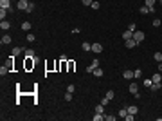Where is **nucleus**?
Instances as JSON below:
<instances>
[{
  "label": "nucleus",
  "mask_w": 162,
  "mask_h": 121,
  "mask_svg": "<svg viewBox=\"0 0 162 121\" xmlns=\"http://www.w3.org/2000/svg\"><path fill=\"white\" fill-rule=\"evenodd\" d=\"M27 5H29V0H18L16 9H18V11H27Z\"/></svg>",
  "instance_id": "f257e3e1"
},
{
  "label": "nucleus",
  "mask_w": 162,
  "mask_h": 121,
  "mask_svg": "<svg viewBox=\"0 0 162 121\" xmlns=\"http://www.w3.org/2000/svg\"><path fill=\"white\" fill-rule=\"evenodd\" d=\"M124 45H126L128 49H133V47H137V45H139V42L135 40V38H130V40H124Z\"/></svg>",
  "instance_id": "f03ea898"
},
{
  "label": "nucleus",
  "mask_w": 162,
  "mask_h": 121,
  "mask_svg": "<svg viewBox=\"0 0 162 121\" xmlns=\"http://www.w3.org/2000/svg\"><path fill=\"white\" fill-rule=\"evenodd\" d=\"M0 7H2V9H7V11H13L11 0H0Z\"/></svg>",
  "instance_id": "7ed1b4c3"
},
{
  "label": "nucleus",
  "mask_w": 162,
  "mask_h": 121,
  "mask_svg": "<svg viewBox=\"0 0 162 121\" xmlns=\"http://www.w3.org/2000/svg\"><path fill=\"white\" fill-rule=\"evenodd\" d=\"M128 90H130V94H133V96H135V94L139 92V85H137L135 81H133V83H130V87H128Z\"/></svg>",
  "instance_id": "20e7f679"
},
{
  "label": "nucleus",
  "mask_w": 162,
  "mask_h": 121,
  "mask_svg": "<svg viewBox=\"0 0 162 121\" xmlns=\"http://www.w3.org/2000/svg\"><path fill=\"white\" fill-rule=\"evenodd\" d=\"M133 38L141 43V42L144 40V33H142V31H135V33H133Z\"/></svg>",
  "instance_id": "39448f33"
},
{
  "label": "nucleus",
  "mask_w": 162,
  "mask_h": 121,
  "mask_svg": "<svg viewBox=\"0 0 162 121\" xmlns=\"http://www.w3.org/2000/svg\"><path fill=\"white\" fill-rule=\"evenodd\" d=\"M101 51H103V45L101 43H92V52H97L99 54Z\"/></svg>",
  "instance_id": "423d86ee"
},
{
  "label": "nucleus",
  "mask_w": 162,
  "mask_h": 121,
  "mask_svg": "<svg viewBox=\"0 0 162 121\" xmlns=\"http://www.w3.org/2000/svg\"><path fill=\"white\" fill-rule=\"evenodd\" d=\"M22 52H24V49H20V47H14V49L11 51V56H14V58H16V56H20Z\"/></svg>",
  "instance_id": "0eeeda50"
},
{
  "label": "nucleus",
  "mask_w": 162,
  "mask_h": 121,
  "mask_svg": "<svg viewBox=\"0 0 162 121\" xmlns=\"http://www.w3.org/2000/svg\"><path fill=\"white\" fill-rule=\"evenodd\" d=\"M122 76H124V80H133V78H135V76H133V71H124Z\"/></svg>",
  "instance_id": "6e6552de"
},
{
  "label": "nucleus",
  "mask_w": 162,
  "mask_h": 121,
  "mask_svg": "<svg viewBox=\"0 0 162 121\" xmlns=\"http://www.w3.org/2000/svg\"><path fill=\"white\" fill-rule=\"evenodd\" d=\"M130 38H133V33H131V31H128V29H126V31H124V33H122V40H130Z\"/></svg>",
  "instance_id": "1a4fd4ad"
},
{
  "label": "nucleus",
  "mask_w": 162,
  "mask_h": 121,
  "mask_svg": "<svg viewBox=\"0 0 162 121\" xmlns=\"http://www.w3.org/2000/svg\"><path fill=\"white\" fill-rule=\"evenodd\" d=\"M81 49L88 52V51H92V43H88V42H83V43H81Z\"/></svg>",
  "instance_id": "9d476101"
},
{
  "label": "nucleus",
  "mask_w": 162,
  "mask_h": 121,
  "mask_svg": "<svg viewBox=\"0 0 162 121\" xmlns=\"http://www.w3.org/2000/svg\"><path fill=\"white\" fill-rule=\"evenodd\" d=\"M126 109H128V114H133V116L139 112V109H137L135 105H130V107H126Z\"/></svg>",
  "instance_id": "9b49d317"
},
{
  "label": "nucleus",
  "mask_w": 162,
  "mask_h": 121,
  "mask_svg": "<svg viewBox=\"0 0 162 121\" xmlns=\"http://www.w3.org/2000/svg\"><path fill=\"white\" fill-rule=\"evenodd\" d=\"M11 40H13V38H11L9 35H4V36H2V43H4V45H9Z\"/></svg>",
  "instance_id": "f8f14e48"
},
{
  "label": "nucleus",
  "mask_w": 162,
  "mask_h": 121,
  "mask_svg": "<svg viewBox=\"0 0 162 121\" xmlns=\"http://www.w3.org/2000/svg\"><path fill=\"white\" fill-rule=\"evenodd\" d=\"M151 80H153V83H160V80H162L160 72H155V74H153V76H151Z\"/></svg>",
  "instance_id": "ddd939ff"
},
{
  "label": "nucleus",
  "mask_w": 162,
  "mask_h": 121,
  "mask_svg": "<svg viewBox=\"0 0 162 121\" xmlns=\"http://www.w3.org/2000/svg\"><path fill=\"white\" fill-rule=\"evenodd\" d=\"M9 27H11V24H9L7 20H2V22H0V29L5 31V29H9Z\"/></svg>",
  "instance_id": "4468645a"
},
{
  "label": "nucleus",
  "mask_w": 162,
  "mask_h": 121,
  "mask_svg": "<svg viewBox=\"0 0 162 121\" xmlns=\"http://www.w3.org/2000/svg\"><path fill=\"white\" fill-rule=\"evenodd\" d=\"M24 54H25V58H34V51L33 49H25Z\"/></svg>",
  "instance_id": "2eb2a0df"
},
{
  "label": "nucleus",
  "mask_w": 162,
  "mask_h": 121,
  "mask_svg": "<svg viewBox=\"0 0 162 121\" xmlns=\"http://www.w3.org/2000/svg\"><path fill=\"white\" fill-rule=\"evenodd\" d=\"M92 74H94V76H97V78H101V76H103V69H101V67H95Z\"/></svg>",
  "instance_id": "dca6fc26"
},
{
  "label": "nucleus",
  "mask_w": 162,
  "mask_h": 121,
  "mask_svg": "<svg viewBox=\"0 0 162 121\" xmlns=\"http://www.w3.org/2000/svg\"><path fill=\"white\" fill-rule=\"evenodd\" d=\"M31 27H33V25H31V22H24V24H22V29H24V31H27V33L31 31Z\"/></svg>",
  "instance_id": "f3484780"
},
{
  "label": "nucleus",
  "mask_w": 162,
  "mask_h": 121,
  "mask_svg": "<svg viewBox=\"0 0 162 121\" xmlns=\"http://www.w3.org/2000/svg\"><path fill=\"white\" fill-rule=\"evenodd\" d=\"M105 96H106V98H108V99L112 101V99L115 98V92H114V90H106V94H105Z\"/></svg>",
  "instance_id": "a211bd4d"
},
{
  "label": "nucleus",
  "mask_w": 162,
  "mask_h": 121,
  "mask_svg": "<svg viewBox=\"0 0 162 121\" xmlns=\"http://www.w3.org/2000/svg\"><path fill=\"white\" fill-rule=\"evenodd\" d=\"M95 112H99V114H105V105H103V103H99V105L95 107Z\"/></svg>",
  "instance_id": "6ab92c4d"
},
{
  "label": "nucleus",
  "mask_w": 162,
  "mask_h": 121,
  "mask_svg": "<svg viewBox=\"0 0 162 121\" xmlns=\"http://www.w3.org/2000/svg\"><path fill=\"white\" fill-rule=\"evenodd\" d=\"M105 119V114H99V112H95V116H94V121H103Z\"/></svg>",
  "instance_id": "aec40b11"
},
{
  "label": "nucleus",
  "mask_w": 162,
  "mask_h": 121,
  "mask_svg": "<svg viewBox=\"0 0 162 121\" xmlns=\"http://www.w3.org/2000/svg\"><path fill=\"white\" fill-rule=\"evenodd\" d=\"M7 72H9V67H7V65H2V67H0V74L4 76V74H7Z\"/></svg>",
  "instance_id": "412c9836"
},
{
  "label": "nucleus",
  "mask_w": 162,
  "mask_h": 121,
  "mask_svg": "<svg viewBox=\"0 0 162 121\" xmlns=\"http://www.w3.org/2000/svg\"><path fill=\"white\" fill-rule=\"evenodd\" d=\"M142 83H144V87H151V85H153V80H151V78H146Z\"/></svg>",
  "instance_id": "4be33fe9"
},
{
  "label": "nucleus",
  "mask_w": 162,
  "mask_h": 121,
  "mask_svg": "<svg viewBox=\"0 0 162 121\" xmlns=\"http://www.w3.org/2000/svg\"><path fill=\"white\" fill-rule=\"evenodd\" d=\"M126 114H128V109H126V107L119 110V118H126Z\"/></svg>",
  "instance_id": "5701e85b"
},
{
  "label": "nucleus",
  "mask_w": 162,
  "mask_h": 121,
  "mask_svg": "<svg viewBox=\"0 0 162 121\" xmlns=\"http://www.w3.org/2000/svg\"><path fill=\"white\" fill-rule=\"evenodd\" d=\"M153 58H155V60L160 63V62H162V52H155V54H153Z\"/></svg>",
  "instance_id": "b1692460"
},
{
  "label": "nucleus",
  "mask_w": 162,
  "mask_h": 121,
  "mask_svg": "<svg viewBox=\"0 0 162 121\" xmlns=\"http://www.w3.org/2000/svg\"><path fill=\"white\" fill-rule=\"evenodd\" d=\"M90 67L92 69H95V67H99V60L95 58V60H92V63H90Z\"/></svg>",
  "instance_id": "393cba45"
},
{
  "label": "nucleus",
  "mask_w": 162,
  "mask_h": 121,
  "mask_svg": "<svg viewBox=\"0 0 162 121\" xmlns=\"http://www.w3.org/2000/svg\"><path fill=\"white\" fill-rule=\"evenodd\" d=\"M133 76H135V78H141V76H142V71H141V69H135V71H133Z\"/></svg>",
  "instance_id": "a878e982"
},
{
  "label": "nucleus",
  "mask_w": 162,
  "mask_h": 121,
  "mask_svg": "<svg viewBox=\"0 0 162 121\" xmlns=\"http://www.w3.org/2000/svg\"><path fill=\"white\" fill-rule=\"evenodd\" d=\"M160 25H162V20L155 18V20H153V27H160Z\"/></svg>",
  "instance_id": "bb28decb"
},
{
  "label": "nucleus",
  "mask_w": 162,
  "mask_h": 121,
  "mask_svg": "<svg viewBox=\"0 0 162 121\" xmlns=\"http://www.w3.org/2000/svg\"><path fill=\"white\" fill-rule=\"evenodd\" d=\"M33 9H34V4H33V2H29V5H27V11H25V13H33Z\"/></svg>",
  "instance_id": "cd10ccee"
},
{
  "label": "nucleus",
  "mask_w": 162,
  "mask_h": 121,
  "mask_svg": "<svg viewBox=\"0 0 162 121\" xmlns=\"http://www.w3.org/2000/svg\"><path fill=\"white\" fill-rule=\"evenodd\" d=\"M141 13H142V15H148V13H150L148 5H142V7H141Z\"/></svg>",
  "instance_id": "c85d7f7f"
},
{
  "label": "nucleus",
  "mask_w": 162,
  "mask_h": 121,
  "mask_svg": "<svg viewBox=\"0 0 162 121\" xmlns=\"http://www.w3.org/2000/svg\"><path fill=\"white\" fill-rule=\"evenodd\" d=\"M5 15H7V9H2V7H0V18H2V20L5 18Z\"/></svg>",
  "instance_id": "c756f323"
},
{
  "label": "nucleus",
  "mask_w": 162,
  "mask_h": 121,
  "mask_svg": "<svg viewBox=\"0 0 162 121\" xmlns=\"http://www.w3.org/2000/svg\"><path fill=\"white\" fill-rule=\"evenodd\" d=\"M128 31L135 33V31H137V25H135V24H130V25H128Z\"/></svg>",
  "instance_id": "7c9ffc66"
},
{
  "label": "nucleus",
  "mask_w": 162,
  "mask_h": 121,
  "mask_svg": "<svg viewBox=\"0 0 162 121\" xmlns=\"http://www.w3.org/2000/svg\"><path fill=\"white\" fill-rule=\"evenodd\" d=\"M144 2H146L144 5H148V7H151V5H155V2H157V0H144Z\"/></svg>",
  "instance_id": "2f4dec72"
},
{
  "label": "nucleus",
  "mask_w": 162,
  "mask_h": 121,
  "mask_svg": "<svg viewBox=\"0 0 162 121\" xmlns=\"http://www.w3.org/2000/svg\"><path fill=\"white\" fill-rule=\"evenodd\" d=\"M162 85L160 83H153V85H151V87H150V89H151V90H159V89H160Z\"/></svg>",
  "instance_id": "473e14b6"
},
{
  "label": "nucleus",
  "mask_w": 162,
  "mask_h": 121,
  "mask_svg": "<svg viewBox=\"0 0 162 121\" xmlns=\"http://www.w3.org/2000/svg\"><path fill=\"white\" fill-rule=\"evenodd\" d=\"M34 40H36V36H34L33 33H29V35H27V42H34Z\"/></svg>",
  "instance_id": "72a5a7b5"
},
{
  "label": "nucleus",
  "mask_w": 162,
  "mask_h": 121,
  "mask_svg": "<svg viewBox=\"0 0 162 121\" xmlns=\"http://www.w3.org/2000/svg\"><path fill=\"white\" fill-rule=\"evenodd\" d=\"M90 7H92V9H99V7H101V5H99V2H95V0H94V2H92V5H90Z\"/></svg>",
  "instance_id": "f704fd0d"
},
{
  "label": "nucleus",
  "mask_w": 162,
  "mask_h": 121,
  "mask_svg": "<svg viewBox=\"0 0 162 121\" xmlns=\"http://www.w3.org/2000/svg\"><path fill=\"white\" fill-rule=\"evenodd\" d=\"M65 101H72V92H67L65 94Z\"/></svg>",
  "instance_id": "c9c22d12"
},
{
  "label": "nucleus",
  "mask_w": 162,
  "mask_h": 121,
  "mask_svg": "<svg viewBox=\"0 0 162 121\" xmlns=\"http://www.w3.org/2000/svg\"><path fill=\"white\" fill-rule=\"evenodd\" d=\"M101 103H103V105H105V107H106V105H108V103H110V99H108V98H106V96H105V98H103V99H101Z\"/></svg>",
  "instance_id": "e433bc0d"
},
{
  "label": "nucleus",
  "mask_w": 162,
  "mask_h": 121,
  "mask_svg": "<svg viewBox=\"0 0 162 121\" xmlns=\"http://www.w3.org/2000/svg\"><path fill=\"white\" fill-rule=\"evenodd\" d=\"M92 2H94V0H81L83 5H92Z\"/></svg>",
  "instance_id": "4c0bfd02"
},
{
  "label": "nucleus",
  "mask_w": 162,
  "mask_h": 121,
  "mask_svg": "<svg viewBox=\"0 0 162 121\" xmlns=\"http://www.w3.org/2000/svg\"><path fill=\"white\" fill-rule=\"evenodd\" d=\"M133 118H135L133 114H126V118H124V119H126V121H133Z\"/></svg>",
  "instance_id": "58836bf2"
},
{
  "label": "nucleus",
  "mask_w": 162,
  "mask_h": 121,
  "mask_svg": "<svg viewBox=\"0 0 162 121\" xmlns=\"http://www.w3.org/2000/svg\"><path fill=\"white\" fill-rule=\"evenodd\" d=\"M74 90H76L74 85H69V87H67V92H74Z\"/></svg>",
  "instance_id": "ea45409f"
},
{
  "label": "nucleus",
  "mask_w": 162,
  "mask_h": 121,
  "mask_svg": "<svg viewBox=\"0 0 162 121\" xmlns=\"http://www.w3.org/2000/svg\"><path fill=\"white\" fill-rule=\"evenodd\" d=\"M105 119L106 121H115V116H105Z\"/></svg>",
  "instance_id": "a19ab883"
},
{
  "label": "nucleus",
  "mask_w": 162,
  "mask_h": 121,
  "mask_svg": "<svg viewBox=\"0 0 162 121\" xmlns=\"http://www.w3.org/2000/svg\"><path fill=\"white\" fill-rule=\"evenodd\" d=\"M159 72H162V62L159 63Z\"/></svg>",
  "instance_id": "79ce46f5"
},
{
  "label": "nucleus",
  "mask_w": 162,
  "mask_h": 121,
  "mask_svg": "<svg viewBox=\"0 0 162 121\" xmlns=\"http://www.w3.org/2000/svg\"><path fill=\"white\" fill-rule=\"evenodd\" d=\"M157 2H160V0H157Z\"/></svg>",
  "instance_id": "37998d69"
},
{
  "label": "nucleus",
  "mask_w": 162,
  "mask_h": 121,
  "mask_svg": "<svg viewBox=\"0 0 162 121\" xmlns=\"http://www.w3.org/2000/svg\"><path fill=\"white\" fill-rule=\"evenodd\" d=\"M160 4H162V0H160Z\"/></svg>",
  "instance_id": "c03bdc74"
}]
</instances>
